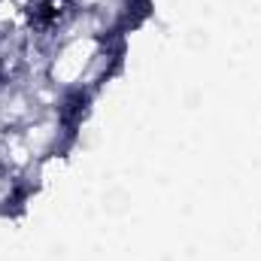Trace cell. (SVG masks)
I'll list each match as a JSON object with an SVG mask.
<instances>
[{
  "label": "cell",
  "mask_w": 261,
  "mask_h": 261,
  "mask_svg": "<svg viewBox=\"0 0 261 261\" xmlns=\"http://www.w3.org/2000/svg\"><path fill=\"white\" fill-rule=\"evenodd\" d=\"M67 0H34L31 6V15L37 18V24H55L64 12Z\"/></svg>",
  "instance_id": "cell-1"
}]
</instances>
